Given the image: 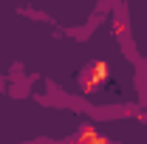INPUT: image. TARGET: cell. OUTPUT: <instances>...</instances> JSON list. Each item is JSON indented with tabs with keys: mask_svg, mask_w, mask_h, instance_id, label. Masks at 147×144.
I'll use <instances>...</instances> for the list:
<instances>
[{
	"mask_svg": "<svg viewBox=\"0 0 147 144\" xmlns=\"http://www.w3.org/2000/svg\"><path fill=\"white\" fill-rule=\"evenodd\" d=\"M108 76H110L108 62H105V59H96L91 68H88V73H85V88L93 90V88H99V85H105V82H108Z\"/></svg>",
	"mask_w": 147,
	"mask_h": 144,
	"instance_id": "obj_1",
	"label": "cell"
}]
</instances>
